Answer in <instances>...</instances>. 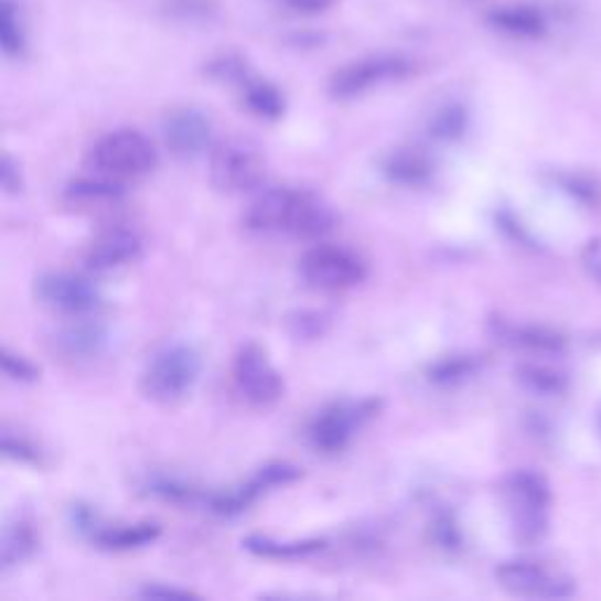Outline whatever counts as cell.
<instances>
[{"label":"cell","instance_id":"8fae6325","mask_svg":"<svg viewBox=\"0 0 601 601\" xmlns=\"http://www.w3.org/2000/svg\"><path fill=\"white\" fill-rule=\"evenodd\" d=\"M507 496L513 505L515 529L522 538H536L543 532V515L550 503L548 484L529 470H519L507 477Z\"/></svg>","mask_w":601,"mask_h":601},{"label":"cell","instance_id":"83f0119b","mask_svg":"<svg viewBox=\"0 0 601 601\" xmlns=\"http://www.w3.org/2000/svg\"><path fill=\"white\" fill-rule=\"evenodd\" d=\"M332 326V315L324 311H294L287 315V330L299 341H313L324 336Z\"/></svg>","mask_w":601,"mask_h":601},{"label":"cell","instance_id":"cb8c5ba5","mask_svg":"<svg viewBox=\"0 0 601 601\" xmlns=\"http://www.w3.org/2000/svg\"><path fill=\"white\" fill-rule=\"evenodd\" d=\"M0 47L6 57H22L29 47V31L24 22L22 6L17 0H3L0 3Z\"/></svg>","mask_w":601,"mask_h":601},{"label":"cell","instance_id":"ac0fdd59","mask_svg":"<svg viewBox=\"0 0 601 601\" xmlns=\"http://www.w3.org/2000/svg\"><path fill=\"white\" fill-rule=\"evenodd\" d=\"M380 172L393 184L399 186H423L430 181L434 165L428 153L418 149H395L390 151L384 162H380Z\"/></svg>","mask_w":601,"mask_h":601},{"label":"cell","instance_id":"44dd1931","mask_svg":"<svg viewBox=\"0 0 601 601\" xmlns=\"http://www.w3.org/2000/svg\"><path fill=\"white\" fill-rule=\"evenodd\" d=\"M245 550L257 557L266 559H301V557H311L320 550H324V540L322 538H308V540H276L270 536H247L243 540Z\"/></svg>","mask_w":601,"mask_h":601},{"label":"cell","instance_id":"4fadbf2b","mask_svg":"<svg viewBox=\"0 0 601 601\" xmlns=\"http://www.w3.org/2000/svg\"><path fill=\"white\" fill-rule=\"evenodd\" d=\"M143 240L135 228L111 226L101 230L85 251V266L93 272H108L141 259Z\"/></svg>","mask_w":601,"mask_h":601},{"label":"cell","instance_id":"277c9868","mask_svg":"<svg viewBox=\"0 0 601 601\" xmlns=\"http://www.w3.org/2000/svg\"><path fill=\"white\" fill-rule=\"evenodd\" d=\"M299 276L305 287L315 291H345L369 278V266L348 247L318 243L301 257Z\"/></svg>","mask_w":601,"mask_h":601},{"label":"cell","instance_id":"d4e9b609","mask_svg":"<svg viewBox=\"0 0 601 601\" xmlns=\"http://www.w3.org/2000/svg\"><path fill=\"white\" fill-rule=\"evenodd\" d=\"M146 494L174 505H207L210 494L176 477H153L146 482Z\"/></svg>","mask_w":601,"mask_h":601},{"label":"cell","instance_id":"1f68e13d","mask_svg":"<svg viewBox=\"0 0 601 601\" xmlns=\"http://www.w3.org/2000/svg\"><path fill=\"white\" fill-rule=\"evenodd\" d=\"M430 532H432L434 543L440 545V548L447 550V552L459 550L463 545V536H461L459 524H457V519H453V515L449 513V509H437Z\"/></svg>","mask_w":601,"mask_h":601},{"label":"cell","instance_id":"836d02e7","mask_svg":"<svg viewBox=\"0 0 601 601\" xmlns=\"http://www.w3.org/2000/svg\"><path fill=\"white\" fill-rule=\"evenodd\" d=\"M0 364H3V374L10 380H17V384H35L41 378V369L24 355L12 353L8 345L3 348V355H0Z\"/></svg>","mask_w":601,"mask_h":601},{"label":"cell","instance_id":"4316f807","mask_svg":"<svg viewBox=\"0 0 601 601\" xmlns=\"http://www.w3.org/2000/svg\"><path fill=\"white\" fill-rule=\"evenodd\" d=\"M160 8L184 24H210L222 12L218 0H160Z\"/></svg>","mask_w":601,"mask_h":601},{"label":"cell","instance_id":"7a4b0ae2","mask_svg":"<svg viewBox=\"0 0 601 601\" xmlns=\"http://www.w3.org/2000/svg\"><path fill=\"white\" fill-rule=\"evenodd\" d=\"M203 359L189 343H168L160 348L141 374V393L155 405H174L195 388Z\"/></svg>","mask_w":601,"mask_h":601},{"label":"cell","instance_id":"4dcf8cb0","mask_svg":"<svg viewBox=\"0 0 601 601\" xmlns=\"http://www.w3.org/2000/svg\"><path fill=\"white\" fill-rule=\"evenodd\" d=\"M489 22L494 24L496 29L505 31V33H515V35H532L538 31V20L526 10H517V8H503L496 10L494 14L489 17Z\"/></svg>","mask_w":601,"mask_h":601},{"label":"cell","instance_id":"3957f363","mask_svg":"<svg viewBox=\"0 0 601 601\" xmlns=\"http://www.w3.org/2000/svg\"><path fill=\"white\" fill-rule=\"evenodd\" d=\"M87 165L93 172L118 181L141 179L155 170L158 151L143 132L122 127L95 141L87 153Z\"/></svg>","mask_w":601,"mask_h":601},{"label":"cell","instance_id":"d590c367","mask_svg":"<svg viewBox=\"0 0 601 601\" xmlns=\"http://www.w3.org/2000/svg\"><path fill=\"white\" fill-rule=\"evenodd\" d=\"M0 184H3L6 193H20L24 186L20 165L10 155H3V162H0Z\"/></svg>","mask_w":601,"mask_h":601},{"label":"cell","instance_id":"e575fe53","mask_svg":"<svg viewBox=\"0 0 601 601\" xmlns=\"http://www.w3.org/2000/svg\"><path fill=\"white\" fill-rule=\"evenodd\" d=\"M280 3L294 14L315 17V14L332 10L339 3V0H280Z\"/></svg>","mask_w":601,"mask_h":601},{"label":"cell","instance_id":"ba28073f","mask_svg":"<svg viewBox=\"0 0 601 601\" xmlns=\"http://www.w3.org/2000/svg\"><path fill=\"white\" fill-rule=\"evenodd\" d=\"M233 380L235 388L251 407H272L280 403L285 393V380L280 372L272 367L268 353L259 343H245L233 359Z\"/></svg>","mask_w":601,"mask_h":601},{"label":"cell","instance_id":"30bf717a","mask_svg":"<svg viewBox=\"0 0 601 601\" xmlns=\"http://www.w3.org/2000/svg\"><path fill=\"white\" fill-rule=\"evenodd\" d=\"M33 289L35 299L45 308L68 318L93 315L101 308L99 289L87 278L73 276V272H43Z\"/></svg>","mask_w":601,"mask_h":601},{"label":"cell","instance_id":"f546056e","mask_svg":"<svg viewBox=\"0 0 601 601\" xmlns=\"http://www.w3.org/2000/svg\"><path fill=\"white\" fill-rule=\"evenodd\" d=\"M207 71H210V76L216 78L218 83L235 85V87H240L254 73L249 68V64L243 57H238V54H222V57L210 62Z\"/></svg>","mask_w":601,"mask_h":601},{"label":"cell","instance_id":"7c38bea8","mask_svg":"<svg viewBox=\"0 0 601 601\" xmlns=\"http://www.w3.org/2000/svg\"><path fill=\"white\" fill-rule=\"evenodd\" d=\"M496 580L507 592L522 597L561 599L573 592L569 578H561L536 561H503L496 569Z\"/></svg>","mask_w":601,"mask_h":601},{"label":"cell","instance_id":"ffe728a7","mask_svg":"<svg viewBox=\"0 0 601 601\" xmlns=\"http://www.w3.org/2000/svg\"><path fill=\"white\" fill-rule=\"evenodd\" d=\"M243 93V104L249 108V111L264 118V120H278L285 114V95L280 93V87L272 85L266 78H259L257 73H251V76L240 85Z\"/></svg>","mask_w":601,"mask_h":601},{"label":"cell","instance_id":"9a60e30c","mask_svg":"<svg viewBox=\"0 0 601 601\" xmlns=\"http://www.w3.org/2000/svg\"><path fill=\"white\" fill-rule=\"evenodd\" d=\"M50 345L52 353L66 362H89L106 351L108 332L97 320H89V315L73 318V322L52 334Z\"/></svg>","mask_w":601,"mask_h":601},{"label":"cell","instance_id":"6da1fadb","mask_svg":"<svg viewBox=\"0 0 601 601\" xmlns=\"http://www.w3.org/2000/svg\"><path fill=\"white\" fill-rule=\"evenodd\" d=\"M245 226L259 235H285L294 240H320L336 226L334 210L303 189H268L251 200Z\"/></svg>","mask_w":601,"mask_h":601},{"label":"cell","instance_id":"603a6c76","mask_svg":"<svg viewBox=\"0 0 601 601\" xmlns=\"http://www.w3.org/2000/svg\"><path fill=\"white\" fill-rule=\"evenodd\" d=\"M482 369V359L477 355H447L434 359L426 369V378L437 388H453L465 384L468 378Z\"/></svg>","mask_w":601,"mask_h":601},{"label":"cell","instance_id":"7402d4cb","mask_svg":"<svg viewBox=\"0 0 601 601\" xmlns=\"http://www.w3.org/2000/svg\"><path fill=\"white\" fill-rule=\"evenodd\" d=\"M39 545H41V538L39 534H35L33 524L26 519H17L14 524H8V529L3 532V543H0V564H3V569H12L39 550Z\"/></svg>","mask_w":601,"mask_h":601},{"label":"cell","instance_id":"d6986e66","mask_svg":"<svg viewBox=\"0 0 601 601\" xmlns=\"http://www.w3.org/2000/svg\"><path fill=\"white\" fill-rule=\"evenodd\" d=\"M491 334L505 345L532 353H559L564 348V339L550 330H543V326H524L505 320H494L491 322Z\"/></svg>","mask_w":601,"mask_h":601},{"label":"cell","instance_id":"5b68a950","mask_svg":"<svg viewBox=\"0 0 601 601\" xmlns=\"http://www.w3.org/2000/svg\"><path fill=\"white\" fill-rule=\"evenodd\" d=\"M416 71V62L399 52H378L343 64L330 78V95L334 99H355L372 89L399 83Z\"/></svg>","mask_w":601,"mask_h":601},{"label":"cell","instance_id":"d6a6232c","mask_svg":"<svg viewBox=\"0 0 601 601\" xmlns=\"http://www.w3.org/2000/svg\"><path fill=\"white\" fill-rule=\"evenodd\" d=\"M3 453L8 459L24 463V465H41L43 463V451L35 447L31 440L22 434H12L10 430L3 432Z\"/></svg>","mask_w":601,"mask_h":601},{"label":"cell","instance_id":"2e32d148","mask_svg":"<svg viewBox=\"0 0 601 601\" xmlns=\"http://www.w3.org/2000/svg\"><path fill=\"white\" fill-rule=\"evenodd\" d=\"M66 203L89 210H111L125 200V186L111 176H83L73 179L64 189Z\"/></svg>","mask_w":601,"mask_h":601},{"label":"cell","instance_id":"e0dca14e","mask_svg":"<svg viewBox=\"0 0 601 601\" xmlns=\"http://www.w3.org/2000/svg\"><path fill=\"white\" fill-rule=\"evenodd\" d=\"M87 538L93 540L97 548L125 552V550H137V548H143V545L155 543L160 538V526L153 522L114 524V526L97 522L93 534H89Z\"/></svg>","mask_w":601,"mask_h":601},{"label":"cell","instance_id":"8d00e7d4","mask_svg":"<svg viewBox=\"0 0 601 601\" xmlns=\"http://www.w3.org/2000/svg\"><path fill=\"white\" fill-rule=\"evenodd\" d=\"M139 597H143V599H197V594L191 590L168 588V586H162V582H149V586L139 590Z\"/></svg>","mask_w":601,"mask_h":601},{"label":"cell","instance_id":"9c48e42d","mask_svg":"<svg viewBox=\"0 0 601 601\" xmlns=\"http://www.w3.org/2000/svg\"><path fill=\"white\" fill-rule=\"evenodd\" d=\"M301 475H303L301 468L294 463H287V461L266 463L264 468L254 472L245 484L228 491H218V494H210L207 509L218 517H235L245 513L254 501H259L266 491L294 484L297 480H301Z\"/></svg>","mask_w":601,"mask_h":601},{"label":"cell","instance_id":"8992f818","mask_svg":"<svg viewBox=\"0 0 601 601\" xmlns=\"http://www.w3.org/2000/svg\"><path fill=\"white\" fill-rule=\"evenodd\" d=\"M380 407H384V403L378 397H364L359 403H336L324 407L308 426V442L318 453L332 457V453H339L351 444L355 432L376 418Z\"/></svg>","mask_w":601,"mask_h":601},{"label":"cell","instance_id":"484cf974","mask_svg":"<svg viewBox=\"0 0 601 601\" xmlns=\"http://www.w3.org/2000/svg\"><path fill=\"white\" fill-rule=\"evenodd\" d=\"M468 114L461 104H444L428 120V135L437 141H457L465 135Z\"/></svg>","mask_w":601,"mask_h":601},{"label":"cell","instance_id":"52a82bcc","mask_svg":"<svg viewBox=\"0 0 601 601\" xmlns=\"http://www.w3.org/2000/svg\"><path fill=\"white\" fill-rule=\"evenodd\" d=\"M266 162L249 141L228 139L218 143L210 160L212 186L222 193H249L261 186Z\"/></svg>","mask_w":601,"mask_h":601},{"label":"cell","instance_id":"f1b7e54d","mask_svg":"<svg viewBox=\"0 0 601 601\" xmlns=\"http://www.w3.org/2000/svg\"><path fill=\"white\" fill-rule=\"evenodd\" d=\"M517 378L529 390L545 393V395H557L564 390V386H567V380H564L561 374L548 367H536V364H524V367H519Z\"/></svg>","mask_w":601,"mask_h":601},{"label":"cell","instance_id":"5bb4252c","mask_svg":"<svg viewBox=\"0 0 601 601\" xmlns=\"http://www.w3.org/2000/svg\"><path fill=\"white\" fill-rule=\"evenodd\" d=\"M212 122L197 108H176L162 122V139L176 158H197L212 146Z\"/></svg>","mask_w":601,"mask_h":601}]
</instances>
